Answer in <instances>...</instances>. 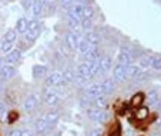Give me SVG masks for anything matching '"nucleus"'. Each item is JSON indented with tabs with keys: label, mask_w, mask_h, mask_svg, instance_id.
I'll use <instances>...</instances> for the list:
<instances>
[{
	"label": "nucleus",
	"mask_w": 161,
	"mask_h": 136,
	"mask_svg": "<svg viewBox=\"0 0 161 136\" xmlns=\"http://www.w3.org/2000/svg\"><path fill=\"white\" fill-rule=\"evenodd\" d=\"M134 55H133V50L128 48V47H121V50H120L119 55H117V64H121L123 67H125L127 68L130 64L134 63Z\"/></svg>",
	"instance_id": "39448f33"
},
{
	"label": "nucleus",
	"mask_w": 161,
	"mask_h": 136,
	"mask_svg": "<svg viewBox=\"0 0 161 136\" xmlns=\"http://www.w3.org/2000/svg\"><path fill=\"white\" fill-rule=\"evenodd\" d=\"M101 94V88H100V82H88L84 88H83V97H86L90 102L96 99L97 97H100Z\"/></svg>",
	"instance_id": "7ed1b4c3"
},
{
	"label": "nucleus",
	"mask_w": 161,
	"mask_h": 136,
	"mask_svg": "<svg viewBox=\"0 0 161 136\" xmlns=\"http://www.w3.org/2000/svg\"><path fill=\"white\" fill-rule=\"evenodd\" d=\"M42 102L44 103L47 108L56 109L58 106V103L61 102V99L58 98V95L56 94L54 88H49V89L46 88L44 92H43V95H42Z\"/></svg>",
	"instance_id": "f03ea898"
},
{
	"label": "nucleus",
	"mask_w": 161,
	"mask_h": 136,
	"mask_svg": "<svg viewBox=\"0 0 161 136\" xmlns=\"http://www.w3.org/2000/svg\"><path fill=\"white\" fill-rule=\"evenodd\" d=\"M151 68L154 71H161V55H154L153 57Z\"/></svg>",
	"instance_id": "2f4dec72"
},
{
	"label": "nucleus",
	"mask_w": 161,
	"mask_h": 136,
	"mask_svg": "<svg viewBox=\"0 0 161 136\" xmlns=\"http://www.w3.org/2000/svg\"><path fill=\"white\" fill-rule=\"evenodd\" d=\"M3 92H4V84H3L2 81H0V95L3 94Z\"/></svg>",
	"instance_id": "79ce46f5"
},
{
	"label": "nucleus",
	"mask_w": 161,
	"mask_h": 136,
	"mask_svg": "<svg viewBox=\"0 0 161 136\" xmlns=\"http://www.w3.org/2000/svg\"><path fill=\"white\" fill-rule=\"evenodd\" d=\"M14 30H16V33L19 34V36H25L26 33H27V30H29V17H20L17 20V23H16V27H14Z\"/></svg>",
	"instance_id": "a211bd4d"
},
{
	"label": "nucleus",
	"mask_w": 161,
	"mask_h": 136,
	"mask_svg": "<svg viewBox=\"0 0 161 136\" xmlns=\"http://www.w3.org/2000/svg\"><path fill=\"white\" fill-rule=\"evenodd\" d=\"M100 61H101V53H100V50H98V51L93 55V58H91L90 63H87L88 68H90V75L91 77L100 75Z\"/></svg>",
	"instance_id": "9d476101"
},
{
	"label": "nucleus",
	"mask_w": 161,
	"mask_h": 136,
	"mask_svg": "<svg viewBox=\"0 0 161 136\" xmlns=\"http://www.w3.org/2000/svg\"><path fill=\"white\" fill-rule=\"evenodd\" d=\"M2 65H3V58L0 57V68H2Z\"/></svg>",
	"instance_id": "c03bdc74"
},
{
	"label": "nucleus",
	"mask_w": 161,
	"mask_h": 136,
	"mask_svg": "<svg viewBox=\"0 0 161 136\" xmlns=\"http://www.w3.org/2000/svg\"><path fill=\"white\" fill-rule=\"evenodd\" d=\"M31 75H33L34 79H42V78H46L49 75V67L47 65H33V70H31Z\"/></svg>",
	"instance_id": "dca6fc26"
},
{
	"label": "nucleus",
	"mask_w": 161,
	"mask_h": 136,
	"mask_svg": "<svg viewBox=\"0 0 161 136\" xmlns=\"http://www.w3.org/2000/svg\"><path fill=\"white\" fill-rule=\"evenodd\" d=\"M79 40L76 36H74L71 31H67L66 36H64V45L67 47L69 51H76L77 50V44H79Z\"/></svg>",
	"instance_id": "4468645a"
},
{
	"label": "nucleus",
	"mask_w": 161,
	"mask_h": 136,
	"mask_svg": "<svg viewBox=\"0 0 161 136\" xmlns=\"http://www.w3.org/2000/svg\"><path fill=\"white\" fill-rule=\"evenodd\" d=\"M90 50H91V45L88 44V41L84 38V36H83L79 40V44H77V50H76V51L79 53L81 57H84L86 54H88V53H90Z\"/></svg>",
	"instance_id": "4be33fe9"
},
{
	"label": "nucleus",
	"mask_w": 161,
	"mask_h": 136,
	"mask_svg": "<svg viewBox=\"0 0 161 136\" xmlns=\"http://www.w3.org/2000/svg\"><path fill=\"white\" fill-rule=\"evenodd\" d=\"M2 40L14 45L16 43H17V40H19V34L16 33L14 28H9V30H7L6 33H4V36H3V38H2Z\"/></svg>",
	"instance_id": "393cba45"
},
{
	"label": "nucleus",
	"mask_w": 161,
	"mask_h": 136,
	"mask_svg": "<svg viewBox=\"0 0 161 136\" xmlns=\"http://www.w3.org/2000/svg\"><path fill=\"white\" fill-rule=\"evenodd\" d=\"M141 73V68L138 65H137L136 63L130 64V65L127 67V70H125V74H127V78L130 79H136V77L138 75V74Z\"/></svg>",
	"instance_id": "a878e982"
},
{
	"label": "nucleus",
	"mask_w": 161,
	"mask_h": 136,
	"mask_svg": "<svg viewBox=\"0 0 161 136\" xmlns=\"http://www.w3.org/2000/svg\"><path fill=\"white\" fill-rule=\"evenodd\" d=\"M148 116H150V108L146 105L140 106V108H136L133 111V118L138 122H143L146 119H148Z\"/></svg>",
	"instance_id": "2eb2a0df"
},
{
	"label": "nucleus",
	"mask_w": 161,
	"mask_h": 136,
	"mask_svg": "<svg viewBox=\"0 0 161 136\" xmlns=\"http://www.w3.org/2000/svg\"><path fill=\"white\" fill-rule=\"evenodd\" d=\"M148 79H150L148 73H147V71H141V73L136 77V79H134V81H136L137 84H143V82H147Z\"/></svg>",
	"instance_id": "473e14b6"
},
{
	"label": "nucleus",
	"mask_w": 161,
	"mask_h": 136,
	"mask_svg": "<svg viewBox=\"0 0 161 136\" xmlns=\"http://www.w3.org/2000/svg\"><path fill=\"white\" fill-rule=\"evenodd\" d=\"M100 88H101V94L108 97V95H111L113 92H114V89H116V82L113 81L111 77H106V78L100 82Z\"/></svg>",
	"instance_id": "f8f14e48"
},
{
	"label": "nucleus",
	"mask_w": 161,
	"mask_h": 136,
	"mask_svg": "<svg viewBox=\"0 0 161 136\" xmlns=\"http://www.w3.org/2000/svg\"><path fill=\"white\" fill-rule=\"evenodd\" d=\"M94 7L91 6V4H87V6H84V9H83V20H93V17H94Z\"/></svg>",
	"instance_id": "c85d7f7f"
},
{
	"label": "nucleus",
	"mask_w": 161,
	"mask_h": 136,
	"mask_svg": "<svg viewBox=\"0 0 161 136\" xmlns=\"http://www.w3.org/2000/svg\"><path fill=\"white\" fill-rule=\"evenodd\" d=\"M21 57H23V51L19 48H13L9 54H6V57H3V64L17 67V64L21 61Z\"/></svg>",
	"instance_id": "1a4fd4ad"
},
{
	"label": "nucleus",
	"mask_w": 161,
	"mask_h": 136,
	"mask_svg": "<svg viewBox=\"0 0 161 136\" xmlns=\"http://www.w3.org/2000/svg\"><path fill=\"white\" fill-rule=\"evenodd\" d=\"M108 136H123V135H121V130H120L119 123H116V126L113 128V130L110 132V135H108Z\"/></svg>",
	"instance_id": "e433bc0d"
},
{
	"label": "nucleus",
	"mask_w": 161,
	"mask_h": 136,
	"mask_svg": "<svg viewBox=\"0 0 161 136\" xmlns=\"http://www.w3.org/2000/svg\"><path fill=\"white\" fill-rule=\"evenodd\" d=\"M7 116H9V122H13V121L17 119V113H16V112H9Z\"/></svg>",
	"instance_id": "58836bf2"
},
{
	"label": "nucleus",
	"mask_w": 161,
	"mask_h": 136,
	"mask_svg": "<svg viewBox=\"0 0 161 136\" xmlns=\"http://www.w3.org/2000/svg\"><path fill=\"white\" fill-rule=\"evenodd\" d=\"M44 10L46 9L40 0H33V4H31L29 13L31 14V18H40L43 16V13H44Z\"/></svg>",
	"instance_id": "f3484780"
},
{
	"label": "nucleus",
	"mask_w": 161,
	"mask_h": 136,
	"mask_svg": "<svg viewBox=\"0 0 161 136\" xmlns=\"http://www.w3.org/2000/svg\"><path fill=\"white\" fill-rule=\"evenodd\" d=\"M147 99H148V102H150V106H153L154 108L155 106V103H157V101L160 99V95H158V92L157 91H150L148 92V95H147Z\"/></svg>",
	"instance_id": "c756f323"
},
{
	"label": "nucleus",
	"mask_w": 161,
	"mask_h": 136,
	"mask_svg": "<svg viewBox=\"0 0 161 136\" xmlns=\"http://www.w3.org/2000/svg\"><path fill=\"white\" fill-rule=\"evenodd\" d=\"M63 78H64V85H74V81H76V70H73V68L64 70Z\"/></svg>",
	"instance_id": "b1692460"
},
{
	"label": "nucleus",
	"mask_w": 161,
	"mask_h": 136,
	"mask_svg": "<svg viewBox=\"0 0 161 136\" xmlns=\"http://www.w3.org/2000/svg\"><path fill=\"white\" fill-rule=\"evenodd\" d=\"M125 67H123L121 64H114L111 70V78L113 81L116 82V84H124L127 81V74H125Z\"/></svg>",
	"instance_id": "0eeeda50"
},
{
	"label": "nucleus",
	"mask_w": 161,
	"mask_h": 136,
	"mask_svg": "<svg viewBox=\"0 0 161 136\" xmlns=\"http://www.w3.org/2000/svg\"><path fill=\"white\" fill-rule=\"evenodd\" d=\"M7 136H21V130L20 129H12L9 133H7Z\"/></svg>",
	"instance_id": "4c0bfd02"
},
{
	"label": "nucleus",
	"mask_w": 161,
	"mask_h": 136,
	"mask_svg": "<svg viewBox=\"0 0 161 136\" xmlns=\"http://www.w3.org/2000/svg\"><path fill=\"white\" fill-rule=\"evenodd\" d=\"M39 103H40L39 97H37L36 94H30L25 98L21 108H23V111H25L26 113H33V112L39 108Z\"/></svg>",
	"instance_id": "423d86ee"
},
{
	"label": "nucleus",
	"mask_w": 161,
	"mask_h": 136,
	"mask_svg": "<svg viewBox=\"0 0 161 136\" xmlns=\"http://www.w3.org/2000/svg\"><path fill=\"white\" fill-rule=\"evenodd\" d=\"M157 128H158V130H161V115L158 116V121H157Z\"/></svg>",
	"instance_id": "37998d69"
},
{
	"label": "nucleus",
	"mask_w": 161,
	"mask_h": 136,
	"mask_svg": "<svg viewBox=\"0 0 161 136\" xmlns=\"http://www.w3.org/2000/svg\"><path fill=\"white\" fill-rule=\"evenodd\" d=\"M103 109H96V108H88L87 109V116L88 119H90L91 122H94V123H98V121H100V113Z\"/></svg>",
	"instance_id": "cd10ccee"
},
{
	"label": "nucleus",
	"mask_w": 161,
	"mask_h": 136,
	"mask_svg": "<svg viewBox=\"0 0 161 136\" xmlns=\"http://www.w3.org/2000/svg\"><path fill=\"white\" fill-rule=\"evenodd\" d=\"M17 74V68L13 65H7V64H3L2 68H0V81L3 82H9L10 79H13Z\"/></svg>",
	"instance_id": "6e6552de"
},
{
	"label": "nucleus",
	"mask_w": 161,
	"mask_h": 136,
	"mask_svg": "<svg viewBox=\"0 0 161 136\" xmlns=\"http://www.w3.org/2000/svg\"><path fill=\"white\" fill-rule=\"evenodd\" d=\"M46 87L49 88H61L64 85V78H63V71H53L44 79Z\"/></svg>",
	"instance_id": "20e7f679"
},
{
	"label": "nucleus",
	"mask_w": 161,
	"mask_h": 136,
	"mask_svg": "<svg viewBox=\"0 0 161 136\" xmlns=\"http://www.w3.org/2000/svg\"><path fill=\"white\" fill-rule=\"evenodd\" d=\"M88 136H103V129L101 128H93L88 133Z\"/></svg>",
	"instance_id": "c9c22d12"
},
{
	"label": "nucleus",
	"mask_w": 161,
	"mask_h": 136,
	"mask_svg": "<svg viewBox=\"0 0 161 136\" xmlns=\"http://www.w3.org/2000/svg\"><path fill=\"white\" fill-rule=\"evenodd\" d=\"M154 55L151 54H146V55H140L138 57V61H137V65L141 68V71H147L148 68H151V61Z\"/></svg>",
	"instance_id": "412c9836"
},
{
	"label": "nucleus",
	"mask_w": 161,
	"mask_h": 136,
	"mask_svg": "<svg viewBox=\"0 0 161 136\" xmlns=\"http://www.w3.org/2000/svg\"><path fill=\"white\" fill-rule=\"evenodd\" d=\"M60 3V9L63 10L64 13H69V10L71 9V6L74 4V0H58Z\"/></svg>",
	"instance_id": "7c9ffc66"
},
{
	"label": "nucleus",
	"mask_w": 161,
	"mask_h": 136,
	"mask_svg": "<svg viewBox=\"0 0 161 136\" xmlns=\"http://www.w3.org/2000/svg\"><path fill=\"white\" fill-rule=\"evenodd\" d=\"M144 102H146V95H144L143 92H136V94L130 98V106L133 109L143 106Z\"/></svg>",
	"instance_id": "aec40b11"
},
{
	"label": "nucleus",
	"mask_w": 161,
	"mask_h": 136,
	"mask_svg": "<svg viewBox=\"0 0 161 136\" xmlns=\"http://www.w3.org/2000/svg\"><path fill=\"white\" fill-rule=\"evenodd\" d=\"M31 4H33V0H21V7L25 9V12H30Z\"/></svg>",
	"instance_id": "f704fd0d"
},
{
	"label": "nucleus",
	"mask_w": 161,
	"mask_h": 136,
	"mask_svg": "<svg viewBox=\"0 0 161 136\" xmlns=\"http://www.w3.org/2000/svg\"><path fill=\"white\" fill-rule=\"evenodd\" d=\"M42 30H43V21L40 18H29V30L25 36L21 37V40L29 45L33 44L40 37Z\"/></svg>",
	"instance_id": "f257e3e1"
},
{
	"label": "nucleus",
	"mask_w": 161,
	"mask_h": 136,
	"mask_svg": "<svg viewBox=\"0 0 161 136\" xmlns=\"http://www.w3.org/2000/svg\"><path fill=\"white\" fill-rule=\"evenodd\" d=\"M43 118L46 119V122H47L50 126H54L58 122V119H60V112H58L57 109H50V111H47L44 115H43Z\"/></svg>",
	"instance_id": "6ab92c4d"
},
{
	"label": "nucleus",
	"mask_w": 161,
	"mask_h": 136,
	"mask_svg": "<svg viewBox=\"0 0 161 136\" xmlns=\"http://www.w3.org/2000/svg\"><path fill=\"white\" fill-rule=\"evenodd\" d=\"M9 113V108H7L6 102H0V118H3Z\"/></svg>",
	"instance_id": "72a5a7b5"
},
{
	"label": "nucleus",
	"mask_w": 161,
	"mask_h": 136,
	"mask_svg": "<svg viewBox=\"0 0 161 136\" xmlns=\"http://www.w3.org/2000/svg\"><path fill=\"white\" fill-rule=\"evenodd\" d=\"M114 67V63H113V57L108 54L101 55V61H100V74H107L113 70Z\"/></svg>",
	"instance_id": "ddd939ff"
},
{
	"label": "nucleus",
	"mask_w": 161,
	"mask_h": 136,
	"mask_svg": "<svg viewBox=\"0 0 161 136\" xmlns=\"http://www.w3.org/2000/svg\"><path fill=\"white\" fill-rule=\"evenodd\" d=\"M91 106L96 109H106L107 106H108V97H106V95L97 97L93 102H91Z\"/></svg>",
	"instance_id": "5701e85b"
},
{
	"label": "nucleus",
	"mask_w": 161,
	"mask_h": 136,
	"mask_svg": "<svg viewBox=\"0 0 161 136\" xmlns=\"http://www.w3.org/2000/svg\"><path fill=\"white\" fill-rule=\"evenodd\" d=\"M21 136H34L31 130H21Z\"/></svg>",
	"instance_id": "a19ab883"
},
{
	"label": "nucleus",
	"mask_w": 161,
	"mask_h": 136,
	"mask_svg": "<svg viewBox=\"0 0 161 136\" xmlns=\"http://www.w3.org/2000/svg\"><path fill=\"white\" fill-rule=\"evenodd\" d=\"M52 128L53 126H50V125L46 122V119L43 118V116H39V118L34 121V123H33L34 133H37V135H46V133L49 132Z\"/></svg>",
	"instance_id": "9b49d317"
},
{
	"label": "nucleus",
	"mask_w": 161,
	"mask_h": 136,
	"mask_svg": "<svg viewBox=\"0 0 161 136\" xmlns=\"http://www.w3.org/2000/svg\"><path fill=\"white\" fill-rule=\"evenodd\" d=\"M154 108L157 109V112H158V113H160V115H161V98L157 101V103H155V106H154Z\"/></svg>",
	"instance_id": "ea45409f"
},
{
	"label": "nucleus",
	"mask_w": 161,
	"mask_h": 136,
	"mask_svg": "<svg viewBox=\"0 0 161 136\" xmlns=\"http://www.w3.org/2000/svg\"><path fill=\"white\" fill-rule=\"evenodd\" d=\"M76 73L77 74H80L81 77H84L86 79H90L91 78V75H90V68H88V64L87 63H80L79 65H77V68H76Z\"/></svg>",
	"instance_id": "bb28decb"
}]
</instances>
